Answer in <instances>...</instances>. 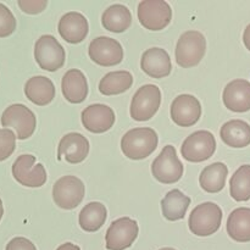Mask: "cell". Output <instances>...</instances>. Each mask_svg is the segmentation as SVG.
<instances>
[{
  "instance_id": "6da1fadb",
  "label": "cell",
  "mask_w": 250,
  "mask_h": 250,
  "mask_svg": "<svg viewBox=\"0 0 250 250\" xmlns=\"http://www.w3.org/2000/svg\"><path fill=\"white\" fill-rule=\"evenodd\" d=\"M158 133L149 127L129 129L121 139V149L125 156L131 160H143L156 149Z\"/></svg>"
},
{
  "instance_id": "7a4b0ae2",
  "label": "cell",
  "mask_w": 250,
  "mask_h": 250,
  "mask_svg": "<svg viewBox=\"0 0 250 250\" xmlns=\"http://www.w3.org/2000/svg\"><path fill=\"white\" fill-rule=\"evenodd\" d=\"M222 222V210L211 202L203 203L190 212L188 226L190 232L198 237H208L219 231Z\"/></svg>"
},
{
  "instance_id": "3957f363",
  "label": "cell",
  "mask_w": 250,
  "mask_h": 250,
  "mask_svg": "<svg viewBox=\"0 0 250 250\" xmlns=\"http://www.w3.org/2000/svg\"><path fill=\"white\" fill-rule=\"evenodd\" d=\"M207 51V39L199 31H187L180 37L176 45V62L183 68L194 67Z\"/></svg>"
},
{
  "instance_id": "277c9868",
  "label": "cell",
  "mask_w": 250,
  "mask_h": 250,
  "mask_svg": "<svg viewBox=\"0 0 250 250\" xmlns=\"http://www.w3.org/2000/svg\"><path fill=\"white\" fill-rule=\"evenodd\" d=\"M1 126L11 127L16 132V138L20 141L32 137L37 127V117L31 109L23 104H12L2 112Z\"/></svg>"
},
{
  "instance_id": "5b68a950",
  "label": "cell",
  "mask_w": 250,
  "mask_h": 250,
  "mask_svg": "<svg viewBox=\"0 0 250 250\" xmlns=\"http://www.w3.org/2000/svg\"><path fill=\"white\" fill-rule=\"evenodd\" d=\"M34 59L41 68L49 72H55L65 63L66 53L55 37L44 34L36 42Z\"/></svg>"
},
{
  "instance_id": "8992f818",
  "label": "cell",
  "mask_w": 250,
  "mask_h": 250,
  "mask_svg": "<svg viewBox=\"0 0 250 250\" xmlns=\"http://www.w3.org/2000/svg\"><path fill=\"white\" fill-rule=\"evenodd\" d=\"M183 164L177 156L175 146H166L151 165L154 178L164 185H172L178 182L183 176Z\"/></svg>"
},
{
  "instance_id": "52a82bcc",
  "label": "cell",
  "mask_w": 250,
  "mask_h": 250,
  "mask_svg": "<svg viewBox=\"0 0 250 250\" xmlns=\"http://www.w3.org/2000/svg\"><path fill=\"white\" fill-rule=\"evenodd\" d=\"M161 104V92L158 85H142L131 102V117L136 121H148L158 112Z\"/></svg>"
},
{
  "instance_id": "ba28073f",
  "label": "cell",
  "mask_w": 250,
  "mask_h": 250,
  "mask_svg": "<svg viewBox=\"0 0 250 250\" xmlns=\"http://www.w3.org/2000/svg\"><path fill=\"white\" fill-rule=\"evenodd\" d=\"M138 20L149 31H161L170 24L172 10L165 0H143L138 5Z\"/></svg>"
},
{
  "instance_id": "9c48e42d",
  "label": "cell",
  "mask_w": 250,
  "mask_h": 250,
  "mask_svg": "<svg viewBox=\"0 0 250 250\" xmlns=\"http://www.w3.org/2000/svg\"><path fill=\"white\" fill-rule=\"evenodd\" d=\"M85 188L82 181L76 176H63L53 187V199L59 208L73 210L82 203Z\"/></svg>"
},
{
  "instance_id": "30bf717a",
  "label": "cell",
  "mask_w": 250,
  "mask_h": 250,
  "mask_svg": "<svg viewBox=\"0 0 250 250\" xmlns=\"http://www.w3.org/2000/svg\"><path fill=\"white\" fill-rule=\"evenodd\" d=\"M216 139L209 131H197L185 139L181 148L182 156L189 163H203L214 155Z\"/></svg>"
},
{
  "instance_id": "8fae6325",
  "label": "cell",
  "mask_w": 250,
  "mask_h": 250,
  "mask_svg": "<svg viewBox=\"0 0 250 250\" xmlns=\"http://www.w3.org/2000/svg\"><path fill=\"white\" fill-rule=\"evenodd\" d=\"M12 176L20 185L29 188H38L46 182V171L42 164H36V156L23 154L15 160Z\"/></svg>"
},
{
  "instance_id": "7c38bea8",
  "label": "cell",
  "mask_w": 250,
  "mask_h": 250,
  "mask_svg": "<svg viewBox=\"0 0 250 250\" xmlns=\"http://www.w3.org/2000/svg\"><path fill=\"white\" fill-rule=\"evenodd\" d=\"M138 224L131 217H121L111 222L106 231L105 242L107 250H125L138 237Z\"/></svg>"
},
{
  "instance_id": "4fadbf2b",
  "label": "cell",
  "mask_w": 250,
  "mask_h": 250,
  "mask_svg": "<svg viewBox=\"0 0 250 250\" xmlns=\"http://www.w3.org/2000/svg\"><path fill=\"white\" fill-rule=\"evenodd\" d=\"M88 54L92 61L105 67L119 65L124 60L122 45L116 39L110 37H98L93 39L88 46Z\"/></svg>"
},
{
  "instance_id": "5bb4252c",
  "label": "cell",
  "mask_w": 250,
  "mask_h": 250,
  "mask_svg": "<svg viewBox=\"0 0 250 250\" xmlns=\"http://www.w3.org/2000/svg\"><path fill=\"white\" fill-rule=\"evenodd\" d=\"M202 116L200 102L190 94H181L171 104V119L177 126L190 127Z\"/></svg>"
},
{
  "instance_id": "9a60e30c",
  "label": "cell",
  "mask_w": 250,
  "mask_h": 250,
  "mask_svg": "<svg viewBox=\"0 0 250 250\" xmlns=\"http://www.w3.org/2000/svg\"><path fill=\"white\" fill-rule=\"evenodd\" d=\"M82 124L92 133H104L115 124V112L104 104H93L82 111Z\"/></svg>"
},
{
  "instance_id": "2e32d148",
  "label": "cell",
  "mask_w": 250,
  "mask_h": 250,
  "mask_svg": "<svg viewBox=\"0 0 250 250\" xmlns=\"http://www.w3.org/2000/svg\"><path fill=\"white\" fill-rule=\"evenodd\" d=\"M89 154V142L83 134L71 132L61 138L58 148V160L65 159L70 164H80Z\"/></svg>"
},
{
  "instance_id": "e0dca14e",
  "label": "cell",
  "mask_w": 250,
  "mask_h": 250,
  "mask_svg": "<svg viewBox=\"0 0 250 250\" xmlns=\"http://www.w3.org/2000/svg\"><path fill=\"white\" fill-rule=\"evenodd\" d=\"M58 29L63 41L71 44H78L84 41L88 36L89 26L87 19L82 14L71 11L61 17Z\"/></svg>"
},
{
  "instance_id": "ac0fdd59",
  "label": "cell",
  "mask_w": 250,
  "mask_h": 250,
  "mask_svg": "<svg viewBox=\"0 0 250 250\" xmlns=\"http://www.w3.org/2000/svg\"><path fill=\"white\" fill-rule=\"evenodd\" d=\"M225 106L233 112H247L250 110V82L234 80L225 87L222 94Z\"/></svg>"
},
{
  "instance_id": "d6986e66",
  "label": "cell",
  "mask_w": 250,
  "mask_h": 250,
  "mask_svg": "<svg viewBox=\"0 0 250 250\" xmlns=\"http://www.w3.org/2000/svg\"><path fill=\"white\" fill-rule=\"evenodd\" d=\"M141 68L153 78L167 77L172 70L170 55L163 48L148 49L142 55Z\"/></svg>"
},
{
  "instance_id": "ffe728a7",
  "label": "cell",
  "mask_w": 250,
  "mask_h": 250,
  "mask_svg": "<svg viewBox=\"0 0 250 250\" xmlns=\"http://www.w3.org/2000/svg\"><path fill=\"white\" fill-rule=\"evenodd\" d=\"M61 90L65 99L72 104L84 102L88 95V82L84 73L77 68L68 70L62 77Z\"/></svg>"
},
{
  "instance_id": "44dd1931",
  "label": "cell",
  "mask_w": 250,
  "mask_h": 250,
  "mask_svg": "<svg viewBox=\"0 0 250 250\" xmlns=\"http://www.w3.org/2000/svg\"><path fill=\"white\" fill-rule=\"evenodd\" d=\"M24 94L33 104L45 106L55 98V85L45 76H34L24 84Z\"/></svg>"
},
{
  "instance_id": "7402d4cb",
  "label": "cell",
  "mask_w": 250,
  "mask_h": 250,
  "mask_svg": "<svg viewBox=\"0 0 250 250\" xmlns=\"http://www.w3.org/2000/svg\"><path fill=\"white\" fill-rule=\"evenodd\" d=\"M220 137L231 148H246L250 144V126L242 120H231L221 127Z\"/></svg>"
},
{
  "instance_id": "603a6c76",
  "label": "cell",
  "mask_w": 250,
  "mask_h": 250,
  "mask_svg": "<svg viewBox=\"0 0 250 250\" xmlns=\"http://www.w3.org/2000/svg\"><path fill=\"white\" fill-rule=\"evenodd\" d=\"M227 233L239 243L250 242V208H238L229 214Z\"/></svg>"
},
{
  "instance_id": "cb8c5ba5",
  "label": "cell",
  "mask_w": 250,
  "mask_h": 250,
  "mask_svg": "<svg viewBox=\"0 0 250 250\" xmlns=\"http://www.w3.org/2000/svg\"><path fill=\"white\" fill-rule=\"evenodd\" d=\"M189 205L190 198L183 194L180 189L171 190L161 200L163 215L168 221H178L185 219Z\"/></svg>"
},
{
  "instance_id": "d4e9b609",
  "label": "cell",
  "mask_w": 250,
  "mask_h": 250,
  "mask_svg": "<svg viewBox=\"0 0 250 250\" xmlns=\"http://www.w3.org/2000/svg\"><path fill=\"white\" fill-rule=\"evenodd\" d=\"M102 23L105 29L114 33L127 31L132 23V14L127 6L114 4L107 7L102 16Z\"/></svg>"
},
{
  "instance_id": "484cf974",
  "label": "cell",
  "mask_w": 250,
  "mask_h": 250,
  "mask_svg": "<svg viewBox=\"0 0 250 250\" xmlns=\"http://www.w3.org/2000/svg\"><path fill=\"white\" fill-rule=\"evenodd\" d=\"M227 175H229V168L224 163L211 164L200 173V187L208 193L221 192L226 185Z\"/></svg>"
},
{
  "instance_id": "4316f807",
  "label": "cell",
  "mask_w": 250,
  "mask_h": 250,
  "mask_svg": "<svg viewBox=\"0 0 250 250\" xmlns=\"http://www.w3.org/2000/svg\"><path fill=\"white\" fill-rule=\"evenodd\" d=\"M107 217V210L105 205L99 202H92L85 205L80 212L78 222L83 231L97 232L105 224Z\"/></svg>"
},
{
  "instance_id": "83f0119b",
  "label": "cell",
  "mask_w": 250,
  "mask_h": 250,
  "mask_svg": "<svg viewBox=\"0 0 250 250\" xmlns=\"http://www.w3.org/2000/svg\"><path fill=\"white\" fill-rule=\"evenodd\" d=\"M133 76L128 71H112L106 73L99 82V92L104 95L122 94L132 87Z\"/></svg>"
},
{
  "instance_id": "f1b7e54d",
  "label": "cell",
  "mask_w": 250,
  "mask_h": 250,
  "mask_svg": "<svg viewBox=\"0 0 250 250\" xmlns=\"http://www.w3.org/2000/svg\"><path fill=\"white\" fill-rule=\"evenodd\" d=\"M229 193L236 202L250 199V165H242L229 181Z\"/></svg>"
},
{
  "instance_id": "f546056e",
  "label": "cell",
  "mask_w": 250,
  "mask_h": 250,
  "mask_svg": "<svg viewBox=\"0 0 250 250\" xmlns=\"http://www.w3.org/2000/svg\"><path fill=\"white\" fill-rule=\"evenodd\" d=\"M16 148V136L10 128H0V161L12 155Z\"/></svg>"
},
{
  "instance_id": "4dcf8cb0",
  "label": "cell",
  "mask_w": 250,
  "mask_h": 250,
  "mask_svg": "<svg viewBox=\"0 0 250 250\" xmlns=\"http://www.w3.org/2000/svg\"><path fill=\"white\" fill-rule=\"evenodd\" d=\"M16 29V19L11 10L0 2V38L12 34Z\"/></svg>"
},
{
  "instance_id": "1f68e13d",
  "label": "cell",
  "mask_w": 250,
  "mask_h": 250,
  "mask_svg": "<svg viewBox=\"0 0 250 250\" xmlns=\"http://www.w3.org/2000/svg\"><path fill=\"white\" fill-rule=\"evenodd\" d=\"M20 9L29 15H37L43 11L48 5L46 0H19L17 1Z\"/></svg>"
},
{
  "instance_id": "d6a6232c",
  "label": "cell",
  "mask_w": 250,
  "mask_h": 250,
  "mask_svg": "<svg viewBox=\"0 0 250 250\" xmlns=\"http://www.w3.org/2000/svg\"><path fill=\"white\" fill-rule=\"evenodd\" d=\"M5 250H37L36 246L24 237H16L7 243Z\"/></svg>"
},
{
  "instance_id": "836d02e7",
  "label": "cell",
  "mask_w": 250,
  "mask_h": 250,
  "mask_svg": "<svg viewBox=\"0 0 250 250\" xmlns=\"http://www.w3.org/2000/svg\"><path fill=\"white\" fill-rule=\"evenodd\" d=\"M243 43H244V45H246V48L250 51V24H248V26H247V28L244 29Z\"/></svg>"
},
{
  "instance_id": "e575fe53",
  "label": "cell",
  "mask_w": 250,
  "mask_h": 250,
  "mask_svg": "<svg viewBox=\"0 0 250 250\" xmlns=\"http://www.w3.org/2000/svg\"><path fill=\"white\" fill-rule=\"evenodd\" d=\"M56 250H81V248L76 244L72 243H65V244H61Z\"/></svg>"
},
{
  "instance_id": "d590c367",
  "label": "cell",
  "mask_w": 250,
  "mask_h": 250,
  "mask_svg": "<svg viewBox=\"0 0 250 250\" xmlns=\"http://www.w3.org/2000/svg\"><path fill=\"white\" fill-rule=\"evenodd\" d=\"M2 215H4V207H2V202L0 199V220H1Z\"/></svg>"
},
{
  "instance_id": "8d00e7d4",
  "label": "cell",
  "mask_w": 250,
  "mask_h": 250,
  "mask_svg": "<svg viewBox=\"0 0 250 250\" xmlns=\"http://www.w3.org/2000/svg\"><path fill=\"white\" fill-rule=\"evenodd\" d=\"M159 250H176V249H173V248H163V249H159Z\"/></svg>"
}]
</instances>
